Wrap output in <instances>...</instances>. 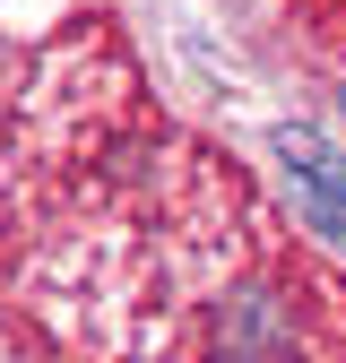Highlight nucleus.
<instances>
[{
  "mask_svg": "<svg viewBox=\"0 0 346 363\" xmlns=\"http://www.w3.org/2000/svg\"><path fill=\"white\" fill-rule=\"evenodd\" d=\"M277 156H286V182H294V216L312 225V234L346 242V164L312 130H277Z\"/></svg>",
  "mask_w": 346,
  "mask_h": 363,
  "instance_id": "1",
  "label": "nucleus"
},
{
  "mask_svg": "<svg viewBox=\"0 0 346 363\" xmlns=\"http://www.w3.org/2000/svg\"><path fill=\"white\" fill-rule=\"evenodd\" d=\"M337 113H346V96H337Z\"/></svg>",
  "mask_w": 346,
  "mask_h": 363,
  "instance_id": "2",
  "label": "nucleus"
}]
</instances>
